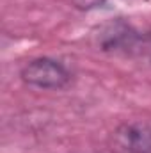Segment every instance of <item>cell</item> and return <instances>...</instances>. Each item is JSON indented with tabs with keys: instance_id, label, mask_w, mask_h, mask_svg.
Instances as JSON below:
<instances>
[{
	"instance_id": "1",
	"label": "cell",
	"mask_w": 151,
	"mask_h": 153,
	"mask_svg": "<svg viewBox=\"0 0 151 153\" xmlns=\"http://www.w3.org/2000/svg\"><path fill=\"white\" fill-rule=\"evenodd\" d=\"M20 76L27 85L38 89H62L71 80L70 70L52 57H36L29 61L21 68Z\"/></svg>"
},
{
	"instance_id": "2",
	"label": "cell",
	"mask_w": 151,
	"mask_h": 153,
	"mask_svg": "<svg viewBox=\"0 0 151 153\" xmlns=\"http://www.w3.org/2000/svg\"><path fill=\"white\" fill-rule=\"evenodd\" d=\"M109 146L114 153H151V125L124 123L110 134Z\"/></svg>"
},
{
	"instance_id": "3",
	"label": "cell",
	"mask_w": 151,
	"mask_h": 153,
	"mask_svg": "<svg viewBox=\"0 0 151 153\" xmlns=\"http://www.w3.org/2000/svg\"><path fill=\"white\" fill-rule=\"evenodd\" d=\"M132 55L148 59L151 62V32H139L137 41L133 45V50H132Z\"/></svg>"
},
{
	"instance_id": "4",
	"label": "cell",
	"mask_w": 151,
	"mask_h": 153,
	"mask_svg": "<svg viewBox=\"0 0 151 153\" xmlns=\"http://www.w3.org/2000/svg\"><path fill=\"white\" fill-rule=\"evenodd\" d=\"M107 0H71V4L80 11H91L96 7H101Z\"/></svg>"
}]
</instances>
